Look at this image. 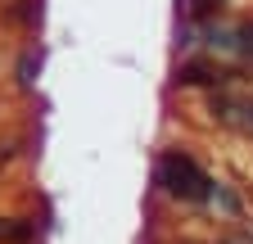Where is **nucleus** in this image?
I'll return each mask as SVG.
<instances>
[{"label":"nucleus","mask_w":253,"mask_h":244,"mask_svg":"<svg viewBox=\"0 0 253 244\" xmlns=\"http://www.w3.org/2000/svg\"><path fill=\"white\" fill-rule=\"evenodd\" d=\"M154 186L163 190L168 199L176 203H208L217 195V181L185 154V149H168V154H158L154 163Z\"/></svg>","instance_id":"f257e3e1"},{"label":"nucleus","mask_w":253,"mask_h":244,"mask_svg":"<svg viewBox=\"0 0 253 244\" xmlns=\"http://www.w3.org/2000/svg\"><path fill=\"white\" fill-rule=\"evenodd\" d=\"M244 81L235 68H221L212 64V59H185V64H176V86H204V90H226Z\"/></svg>","instance_id":"f03ea898"},{"label":"nucleus","mask_w":253,"mask_h":244,"mask_svg":"<svg viewBox=\"0 0 253 244\" xmlns=\"http://www.w3.org/2000/svg\"><path fill=\"white\" fill-rule=\"evenodd\" d=\"M208 113L221 127H235L244 136H253V100L249 95H231V90H212L208 95Z\"/></svg>","instance_id":"7ed1b4c3"},{"label":"nucleus","mask_w":253,"mask_h":244,"mask_svg":"<svg viewBox=\"0 0 253 244\" xmlns=\"http://www.w3.org/2000/svg\"><path fill=\"white\" fill-rule=\"evenodd\" d=\"M37 240V226L23 217H0V244H32Z\"/></svg>","instance_id":"20e7f679"},{"label":"nucleus","mask_w":253,"mask_h":244,"mask_svg":"<svg viewBox=\"0 0 253 244\" xmlns=\"http://www.w3.org/2000/svg\"><path fill=\"white\" fill-rule=\"evenodd\" d=\"M221 9V0H181V14L190 18V23H204V18H212Z\"/></svg>","instance_id":"39448f33"},{"label":"nucleus","mask_w":253,"mask_h":244,"mask_svg":"<svg viewBox=\"0 0 253 244\" xmlns=\"http://www.w3.org/2000/svg\"><path fill=\"white\" fill-rule=\"evenodd\" d=\"M235 50L253 64V23H244V27H235Z\"/></svg>","instance_id":"423d86ee"}]
</instances>
